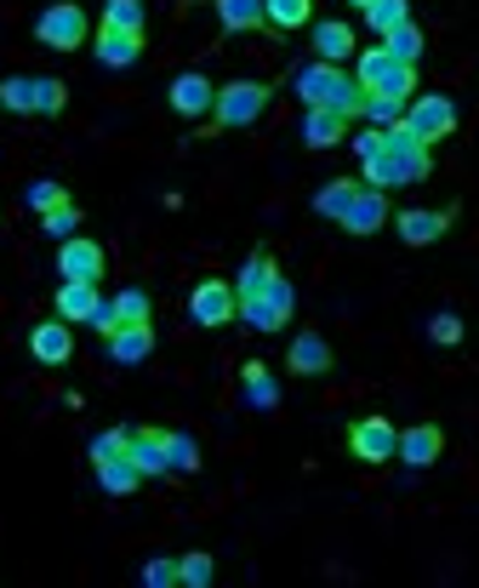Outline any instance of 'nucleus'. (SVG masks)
<instances>
[{
  "mask_svg": "<svg viewBox=\"0 0 479 588\" xmlns=\"http://www.w3.org/2000/svg\"><path fill=\"white\" fill-rule=\"evenodd\" d=\"M445 228H451V212H423V206L400 212V240L405 246H434Z\"/></svg>",
  "mask_w": 479,
  "mask_h": 588,
  "instance_id": "nucleus-18",
  "label": "nucleus"
},
{
  "mask_svg": "<svg viewBox=\"0 0 479 588\" xmlns=\"http://www.w3.org/2000/svg\"><path fill=\"white\" fill-rule=\"evenodd\" d=\"M263 109H268V86L263 81H228V86H217L212 120L217 126H252Z\"/></svg>",
  "mask_w": 479,
  "mask_h": 588,
  "instance_id": "nucleus-6",
  "label": "nucleus"
},
{
  "mask_svg": "<svg viewBox=\"0 0 479 588\" xmlns=\"http://www.w3.org/2000/svg\"><path fill=\"white\" fill-rule=\"evenodd\" d=\"M23 201H29L34 212H52V206H63V201H68V194H63V183L41 178V183H29V189H23Z\"/></svg>",
  "mask_w": 479,
  "mask_h": 588,
  "instance_id": "nucleus-40",
  "label": "nucleus"
},
{
  "mask_svg": "<svg viewBox=\"0 0 479 588\" xmlns=\"http://www.w3.org/2000/svg\"><path fill=\"white\" fill-rule=\"evenodd\" d=\"M383 143H388V132H383V126H365V132H360L349 149H354L360 160H371V154H383Z\"/></svg>",
  "mask_w": 479,
  "mask_h": 588,
  "instance_id": "nucleus-43",
  "label": "nucleus"
},
{
  "mask_svg": "<svg viewBox=\"0 0 479 588\" xmlns=\"http://www.w3.org/2000/svg\"><path fill=\"white\" fill-rule=\"evenodd\" d=\"M34 35H41V46H52V52L86 46V7H75V0H52V7L34 18Z\"/></svg>",
  "mask_w": 479,
  "mask_h": 588,
  "instance_id": "nucleus-4",
  "label": "nucleus"
},
{
  "mask_svg": "<svg viewBox=\"0 0 479 588\" xmlns=\"http://www.w3.org/2000/svg\"><path fill=\"white\" fill-rule=\"evenodd\" d=\"M405 126L434 149L439 138L457 132V104H451V97H439V92H423V97H411V104H405Z\"/></svg>",
  "mask_w": 479,
  "mask_h": 588,
  "instance_id": "nucleus-5",
  "label": "nucleus"
},
{
  "mask_svg": "<svg viewBox=\"0 0 479 588\" xmlns=\"http://www.w3.org/2000/svg\"><path fill=\"white\" fill-rule=\"evenodd\" d=\"M41 228H46V235H52V240H75V228H81V212H75V206H68V201H63V206L41 212Z\"/></svg>",
  "mask_w": 479,
  "mask_h": 588,
  "instance_id": "nucleus-34",
  "label": "nucleus"
},
{
  "mask_svg": "<svg viewBox=\"0 0 479 588\" xmlns=\"http://www.w3.org/2000/svg\"><path fill=\"white\" fill-rule=\"evenodd\" d=\"M349 7H371V0H349Z\"/></svg>",
  "mask_w": 479,
  "mask_h": 588,
  "instance_id": "nucleus-45",
  "label": "nucleus"
},
{
  "mask_svg": "<svg viewBox=\"0 0 479 588\" xmlns=\"http://www.w3.org/2000/svg\"><path fill=\"white\" fill-rule=\"evenodd\" d=\"M274 275H280V269H274V257H268V252H252L246 264H240V275H234V298H257V291H268Z\"/></svg>",
  "mask_w": 479,
  "mask_h": 588,
  "instance_id": "nucleus-23",
  "label": "nucleus"
},
{
  "mask_svg": "<svg viewBox=\"0 0 479 588\" xmlns=\"http://www.w3.org/2000/svg\"><path fill=\"white\" fill-rule=\"evenodd\" d=\"M360 120H371V126H394V120H405V97L365 92V115H360Z\"/></svg>",
  "mask_w": 479,
  "mask_h": 588,
  "instance_id": "nucleus-32",
  "label": "nucleus"
},
{
  "mask_svg": "<svg viewBox=\"0 0 479 588\" xmlns=\"http://www.w3.org/2000/svg\"><path fill=\"white\" fill-rule=\"evenodd\" d=\"M217 18L228 35H246V29H263V0H217Z\"/></svg>",
  "mask_w": 479,
  "mask_h": 588,
  "instance_id": "nucleus-24",
  "label": "nucleus"
},
{
  "mask_svg": "<svg viewBox=\"0 0 479 588\" xmlns=\"http://www.w3.org/2000/svg\"><path fill=\"white\" fill-rule=\"evenodd\" d=\"M143 57V35H126V29H97V63L103 70H131Z\"/></svg>",
  "mask_w": 479,
  "mask_h": 588,
  "instance_id": "nucleus-17",
  "label": "nucleus"
},
{
  "mask_svg": "<svg viewBox=\"0 0 479 588\" xmlns=\"http://www.w3.org/2000/svg\"><path fill=\"white\" fill-rule=\"evenodd\" d=\"M143 582H149V588H171V582H178V560H149V566H143Z\"/></svg>",
  "mask_w": 479,
  "mask_h": 588,
  "instance_id": "nucleus-44",
  "label": "nucleus"
},
{
  "mask_svg": "<svg viewBox=\"0 0 479 588\" xmlns=\"http://www.w3.org/2000/svg\"><path fill=\"white\" fill-rule=\"evenodd\" d=\"M63 104H68V86L63 81H52V75L34 81V115H63Z\"/></svg>",
  "mask_w": 479,
  "mask_h": 588,
  "instance_id": "nucleus-33",
  "label": "nucleus"
},
{
  "mask_svg": "<svg viewBox=\"0 0 479 588\" xmlns=\"http://www.w3.org/2000/svg\"><path fill=\"white\" fill-rule=\"evenodd\" d=\"M115 309H120V325H137V320H149V291H137V286L115 291Z\"/></svg>",
  "mask_w": 479,
  "mask_h": 588,
  "instance_id": "nucleus-39",
  "label": "nucleus"
},
{
  "mask_svg": "<svg viewBox=\"0 0 479 588\" xmlns=\"http://www.w3.org/2000/svg\"><path fill=\"white\" fill-rule=\"evenodd\" d=\"M263 18L274 29H302L308 18H315V0H263Z\"/></svg>",
  "mask_w": 479,
  "mask_h": 588,
  "instance_id": "nucleus-27",
  "label": "nucleus"
},
{
  "mask_svg": "<svg viewBox=\"0 0 479 588\" xmlns=\"http://www.w3.org/2000/svg\"><path fill=\"white\" fill-rule=\"evenodd\" d=\"M126 446H131V435H126V429L97 435V440H92V463H109V457H126Z\"/></svg>",
  "mask_w": 479,
  "mask_h": 588,
  "instance_id": "nucleus-41",
  "label": "nucleus"
},
{
  "mask_svg": "<svg viewBox=\"0 0 479 588\" xmlns=\"http://www.w3.org/2000/svg\"><path fill=\"white\" fill-rule=\"evenodd\" d=\"M212 104H217V86L205 81L200 70H189V75L171 81V109H178L183 120H194V115H212Z\"/></svg>",
  "mask_w": 479,
  "mask_h": 588,
  "instance_id": "nucleus-12",
  "label": "nucleus"
},
{
  "mask_svg": "<svg viewBox=\"0 0 479 588\" xmlns=\"http://www.w3.org/2000/svg\"><path fill=\"white\" fill-rule=\"evenodd\" d=\"M212 571H217L212 554H200V548L178 560V582H189V588H205V582H212Z\"/></svg>",
  "mask_w": 479,
  "mask_h": 588,
  "instance_id": "nucleus-37",
  "label": "nucleus"
},
{
  "mask_svg": "<svg viewBox=\"0 0 479 588\" xmlns=\"http://www.w3.org/2000/svg\"><path fill=\"white\" fill-rule=\"evenodd\" d=\"M166 451H171V469H178V474H194V469H200L194 435H166Z\"/></svg>",
  "mask_w": 479,
  "mask_h": 588,
  "instance_id": "nucleus-36",
  "label": "nucleus"
},
{
  "mask_svg": "<svg viewBox=\"0 0 479 588\" xmlns=\"http://www.w3.org/2000/svg\"><path fill=\"white\" fill-rule=\"evenodd\" d=\"M337 223L349 228V235H376V228L388 223V194H383V189H371V183H360V189H354V201H349V212H342Z\"/></svg>",
  "mask_w": 479,
  "mask_h": 588,
  "instance_id": "nucleus-9",
  "label": "nucleus"
},
{
  "mask_svg": "<svg viewBox=\"0 0 479 588\" xmlns=\"http://www.w3.org/2000/svg\"><path fill=\"white\" fill-rule=\"evenodd\" d=\"M286 366H291L297 377H326V372H331V343H326L320 332H302V338H291V349H286Z\"/></svg>",
  "mask_w": 479,
  "mask_h": 588,
  "instance_id": "nucleus-16",
  "label": "nucleus"
},
{
  "mask_svg": "<svg viewBox=\"0 0 479 588\" xmlns=\"http://www.w3.org/2000/svg\"><path fill=\"white\" fill-rule=\"evenodd\" d=\"M86 325H92V332H97V338H109V332H120V309H115V298H109V303H97Z\"/></svg>",
  "mask_w": 479,
  "mask_h": 588,
  "instance_id": "nucleus-42",
  "label": "nucleus"
},
{
  "mask_svg": "<svg viewBox=\"0 0 479 588\" xmlns=\"http://www.w3.org/2000/svg\"><path fill=\"white\" fill-rule=\"evenodd\" d=\"M315 52H320V63H342V57H354V29H349V23H337V18L315 23Z\"/></svg>",
  "mask_w": 479,
  "mask_h": 588,
  "instance_id": "nucleus-22",
  "label": "nucleus"
},
{
  "mask_svg": "<svg viewBox=\"0 0 479 588\" xmlns=\"http://www.w3.org/2000/svg\"><path fill=\"white\" fill-rule=\"evenodd\" d=\"M297 97H302V109H337L342 120L365 115V86L354 75H342L337 63H320V57L297 70Z\"/></svg>",
  "mask_w": 479,
  "mask_h": 588,
  "instance_id": "nucleus-2",
  "label": "nucleus"
},
{
  "mask_svg": "<svg viewBox=\"0 0 479 588\" xmlns=\"http://www.w3.org/2000/svg\"><path fill=\"white\" fill-rule=\"evenodd\" d=\"M383 46H388V52H394L400 63H417V57H423V29L405 18L400 29H388V35H383Z\"/></svg>",
  "mask_w": 479,
  "mask_h": 588,
  "instance_id": "nucleus-29",
  "label": "nucleus"
},
{
  "mask_svg": "<svg viewBox=\"0 0 479 588\" xmlns=\"http://www.w3.org/2000/svg\"><path fill=\"white\" fill-rule=\"evenodd\" d=\"M97 303H103V298H97V280H63V286H57V314H63L68 325H86Z\"/></svg>",
  "mask_w": 479,
  "mask_h": 588,
  "instance_id": "nucleus-19",
  "label": "nucleus"
},
{
  "mask_svg": "<svg viewBox=\"0 0 479 588\" xmlns=\"http://www.w3.org/2000/svg\"><path fill=\"white\" fill-rule=\"evenodd\" d=\"M57 275L63 280H103V246L75 235V240H63L57 246Z\"/></svg>",
  "mask_w": 479,
  "mask_h": 588,
  "instance_id": "nucleus-11",
  "label": "nucleus"
},
{
  "mask_svg": "<svg viewBox=\"0 0 479 588\" xmlns=\"http://www.w3.org/2000/svg\"><path fill=\"white\" fill-rule=\"evenodd\" d=\"M126 457L137 463V474H143V480L171 474V451H166V435H160V429H137L131 446H126Z\"/></svg>",
  "mask_w": 479,
  "mask_h": 588,
  "instance_id": "nucleus-13",
  "label": "nucleus"
},
{
  "mask_svg": "<svg viewBox=\"0 0 479 588\" xmlns=\"http://www.w3.org/2000/svg\"><path fill=\"white\" fill-rule=\"evenodd\" d=\"M428 343H439V349H457V343H462V320H457L451 309H439V314L428 320Z\"/></svg>",
  "mask_w": 479,
  "mask_h": 588,
  "instance_id": "nucleus-38",
  "label": "nucleus"
},
{
  "mask_svg": "<svg viewBox=\"0 0 479 588\" xmlns=\"http://www.w3.org/2000/svg\"><path fill=\"white\" fill-rule=\"evenodd\" d=\"M439 451H445V435L434 429V423H417V429H405L400 435V463L405 469H428V463H439Z\"/></svg>",
  "mask_w": 479,
  "mask_h": 588,
  "instance_id": "nucleus-14",
  "label": "nucleus"
},
{
  "mask_svg": "<svg viewBox=\"0 0 479 588\" xmlns=\"http://www.w3.org/2000/svg\"><path fill=\"white\" fill-rule=\"evenodd\" d=\"M240 388H246V406H257V411H274V406H280V383L268 377L263 361H246V366H240Z\"/></svg>",
  "mask_w": 479,
  "mask_h": 588,
  "instance_id": "nucleus-21",
  "label": "nucleus"
},
{
  "mask_svg": "<svg viewBox=\"0 0 479 588\" xmlns=\"http://www.w3.org/2000/svg\"><path fill=\"white\" fill-rule=\"evenodd\" d=\"M143 0H103V29H126V35H143Z\"/></svg>",
  "mask_w": 479,
  "mask_h": 588,
  "instance_id": "nucleus-26",
  "label": "nucleus"
},
{
  "mask_svg": "<svg viewBox=\"0 0 479 588\" xmlns=\"http://www.w3.org/2000/svg\"><path fill=\"white\" fill-rule=\"evenodd\" d=\"M354 189H360L354 178H331V183L315 194V212H320V217H342V212H349V201H354Z\"/></svg>",
  "mask_w": 479,
  "mask_h": 588,
  "instance_id": "nucleus-28",
  "label": "nucleus"
},
{
  "mask_svg": "<svg viewBox=\"0 0 479 588\" xmlns=\"http://www.w3.org/2000/svg\"><path fill=\"white\" fill-rule=\"evenodd\" d=\"M383 132H388L383 154L360 160V167H365V183H371V189H405V183H423V178H428V143L411 132L405 120L383 126Z\"/></svg>",
  "mask_w": 479,
  "mask_h": 588,
  "instance_id": "nucleus-1",
  "label": "nucleus"
},
{
  "mask_svg": "<svg viewBox=\"0 0 479 588\" xmlns=\"http://www.w3.org/2000/svg\"><path fill=\"white\" fill-rule=\"evenodd\" d=\"M137 480H143V474H137V463H131V457H109V463H97V485H103V492H109V498H126V492H137Z\"/></svg>",
  "mask_w": 479,
  "mask_h": 588,
  "instance_id": "nucleus-25",
  "label": "nucleus"
},
{
  "mask_svg": "<svg viewBox=\"0 0 479 588\" xmlns=\"http://www.w3.org/2000/svg\"><path fill=\"white\" fill-rule=\"evenodd\" d=\"M411 18V0H371L365 7V23L376 29V35H388V29H400Z\"/></svg>",
  "mask_w": 479,
  "mask_h": 588,
  "instance_id": "nucleus-30",
  "label": "nucleus"
},
{
  "mask_svg": "<svg viewBox=\"0 0 479 588\" xmlns=\"http://www.w3.org/2000/svg\"><path fill=\"white\" fill-rule=\"evenodd\" d=\"M354 81L365 86V92H383V97H417V63H400L388 46H371V52H360V70H354Z\"/></svg>",
  "mask_w": 479,
  "mask_h": 588,
  "instance_id": "nucleus-3",
  "label": "nucleus"
},
{
  "mask_svg": "<svg viewBox=\"0 0 479 588\" xmlns=\"http://www.w3.org/2000/svg\"><path fill=\"white\" fill-rule=\"evenodd\" d=\"M349 451L360 457V463H394V451H400V429L388 417H360L354 429H349Z\"/></svg>",
  "mask_w": 479,
  "mask_h": 588,
  "instance_id": "nucleus-7",
  "label": "nucleus"
},
{
  "mask_svg": "<svg viewBox=\"0 0 479 588\" xmlns=\"http://www.w3.org/2000/svg\"><path fill=\"white\" fill-rule=\"evenodd\" d=\"M0 109H12V115H34V81H29V75L0 81Z\"/></svg>",
  "mask_w": 479,
  "mask_h": 588,
  "instance_id": "nucleus-31",
  "label": "nucleus"
},
{
  "mask_svg": "<svg viewBox=\"0 0 479 588\" xmlns=\"http://www.w3.org/2000/svg\"><path fill=\"white\" fill-rule=\"evenodd\" d=\"M257 298L274 309V320H280V325H286V320H291V309H297V291H291V280H280V275H274V280H268V291H257Z\"/></svg>",
  "mask_w": 479,
  "mask_h": 588,
  "instance_id": "nucleus-35",
  "label": "nucleus"
},
{
  "mask_svg": "<svg viewBox=\"0 0 479 588\" xmlns=\"http://www.w3.org/2000/svg\"><path fill=\"white\" fill-rule=\"evenodd\" d=\"M103 343H109V361H120V366H137V361H149V354H155V325H149V320L120 325V332H109Z\"/></svg>",
  "mask_w": 479,
  "mask_h": 588,
  "instance_id": "nucleus-15",
  "label": "nucleus"
},
{
  "mask_svg": "<svg viewBox=\"0 0 479 588\" xmlns=\"http://www.w3.org/2000/svg\"><path fill=\"white\" fill-rule=\"evenodd\" d=\"M29 354H34L41 366H63L68 354H75V332H68V320L57 314V320L34 325V332H29Z\"/></svg>",
  "mask_w": 479,
  "mask_h": 588,
  "instance_id": "nucleus-10",
  "label": "nucleus"
},
{
  "mask_svg": "<svg viewBox=\"0 0 479 588\" xmlns=\"http://www.w3.org/2000/svg\"><path fill=\"white\" fill-rule=\"evenodd\" d=\"M189 314H194V325H228L240 314L234 280H200L194 298H189Z\"/></svg>",
  "mask_w": 479,
  "mask_h": 588,
  "instance_id": "nucleus-8",
  "label": "nucleus"
},
{
  "mask_svg": "<svg viewBox=\"0 0 479 588\" xmlns=\"http://www.w3.org/2000/svg\"><path fill=\"white\" fill-rule=\"evenodd\" d=\"M342 132H349V120L337 109H302V143L308 149H337Z\"/></svg>",
  "mask_w": 479,
  "mask_h": 588,
  "instance_id": "nucleus-20",
  "label": "nucleus"
}]
</instances>
